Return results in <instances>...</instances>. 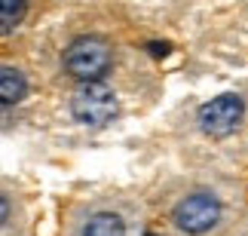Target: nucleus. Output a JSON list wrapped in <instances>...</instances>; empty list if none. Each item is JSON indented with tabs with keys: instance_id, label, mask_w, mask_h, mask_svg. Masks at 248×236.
Returning a JSON list of instances; mask_svg holds the SVG:
<instances>
[{
	"instance_id": "2",
	"label": "nucleus",
	"mask_w": 248,
	"mask_h": 236,
	"mask_svg": "<svg viewBox=\"0 0 248 236\" xmlns=\"http://www.w3.org/2000/svg\"><path fill=\"white\" fill-rule=\"evenodd\" d=\"M71 114L86 126H104L117 114V95L108 83L101 80H89L74 92L71 98Z\"/></svg>"
},
{
	"instance_id": "4",
	"label": "nucleus",
	"mask_w": 248,
	"mask_h": 236,
	"mask_svg": "<svg viewBox=\"0 0 248 236\" xmlns=\"http://www.w3.org/2000/svg\"><path fill=\"white\" fill-rule=\"evenodd\" d=\"M221 218V203L212 193H190L175 205V224L184 233H205Z\"/></svg>"
},
{
	"instance_id": "1",
	"label": "nucleus",
	"mask_w": 248,
	"mask_h": 236,
	"mask_svg": "<svg viewBox=\"0 0 248 236\" xmlns=\"http://www.w3.org/2000/svg\"><path fill=\"white\" fill-rule=\"evenodd\" d=\"M110 62H113V52L108 40H101V37H77L64 49V68H68L71 77H77L83 83L101 80L108 74Z\"/></svg>"
},
{
	"instance_id": "6",
	"label": "nucleus",
	"mask_w": 248,
	"mask_h": 236,
	"mask_svg": "<svg viewBox=\"0 0 248 236\" xmlns=\"http://www.w3.org/2000/svg\"><path fill=\"white\" fill-rule=\"evenodd\" d=\"M83 236H126V224H123L120 215L101 212L83 227Z\"/></svg>"
},
{
	"instance_id": "7",
	"label": "nucleus",
	"mask_w": 248,
	"mask_h": 236,
	"mask_svg": "<svg viewBox=\"0 0 248 236\" xmlns=\"http://www.w3.org/2000/svg\"><path fill=\"white\" fill-rule=\"evenodd\" d=\"M25 16V0H0V18H3V31H13V28L22 22Z\"/></svg>"
},
{
	"instance_id": "3",
	"label": "nucleus",
	"mask_w": 248,
	"mask_h": 236,
	"mask_svg": "<svg viewBox=\"0 0 248 236\" xmlns=\"http://www.w3.org/2000/svg\"><path fill=\"white\" fill-rule=\"evenodd\" d=\"M242 114H245V105L239 95H217L199 108V129L212 138H224L242 123Z\"/></svg>"
},
{
	"instance_id": "5",
	"label": "nucleus",
	"mask_w": 248,
	"mask_h": 236,
	"mask_svg": "<svg viewBox=\"0 0 248 236\" xmlns=\"http://www.w3.org/2000/svg\"><path fill=\"white\" fill-rule=\"evenodd\" d=\"M25 92H28V83H25V77L16 68H3V71H0V98H3V105H16V101H22Z\"/></svg>"
}]
</instances>
